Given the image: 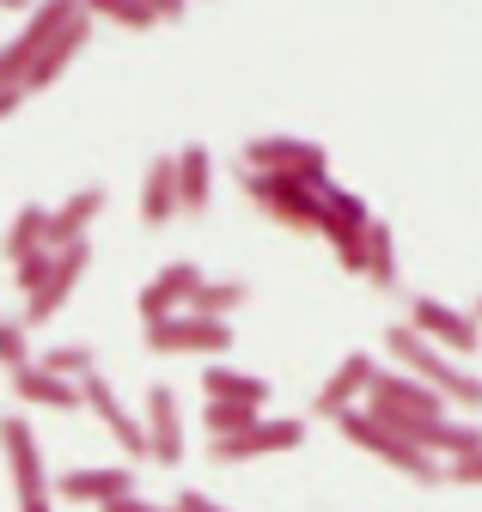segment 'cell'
Instances as JSON below:
<instances>
[{
  "instance_id": "cell-4",
  "label": "cell",
  "mask_w": 482,
  "mask_h": 512,
  "mask_svg": "<svg viewBox=\"0 0 482 512\" xmlns=\"http://www.w3.org/2000/svg\"><path fill=\"white\" fill-rule=\"evenodd\" d=\"M336 427H342V439H354L360 452H373L379 464H391L397 476H415V482H440V458H428L421 445H409V439H397V433H385L367 409H348V415H336Z\"/></svg>"
},
{
  "instance_id": "cell-8",
  "label": "cell",
  "mask_w": 482,
  "mask_h": 512,
  "mask_svg": "<svg viewBox=\"0 0 482 512\" xmlns=\"http://www.w3.org/2000/svg\"><path fill=\"white\" fill-rule=\"evenodd\" d=\"M141 427H147V464H159V470L184 464V403H177L171 384H147Z\"/></svg>"
},
{
  "instance_id": "cell-35",
  "label": "cell",
  "mask_w": 482,
  "mask_h": 512,
  "mask_svg": "<svg viewBox=\"0 0 482 512\" xmlns=\"http://www.w3.org/2000/svg\"><path fill=\"white\" fill-rule=\"evenodd\" d=\"M25 98H31L25 86H0V122H7V116H13V110L25 104Z\"/></svg>"
},
{
  "instance_id": "cell-13",
  "label": "cell",
  "mask_w": 482,
  "mask_h": 512,
  "mask_svg": "<svg viewBox=\"0 0 482 512\" xmlns=\"http://www.w3.org/2000/svg\"><path fill=\"white\" fill-rule=\"evenodd\" d=\"M208 275L196 269V263H165L141 293H135V311H141V324H165V317H177L190 305V293L202 287Z\"/></svg>"
},
{
  "instance_id": "cell-32",
  "label": "cell",
  "mask_w": 482,
  "mask_h": 512,
  "mask_svg": "<svg viewBox=\"0 0 482 512\" xmlns=\"http://www.w3.org/2000/svg\"><path fill=\"white\" fill-rule=\"evenodd\" d=\"M440 476H446V482H458V488H482V452H470V458H452Z\"/></svg>"
},
{
  "instance_id": "cell-25",
  "label": "cell",
  "mask_w": 482,
  "mask_h": 512,
  "mask_svg": "<svg viewBox=\"0 0 482 512\" xmlns=\"http://www.w3.org/2000/svg\"><path fill=\"white\" fill-rule=\"evenodd\" d=\"M245 293H251L245 281H202L184 311H190V317H208V324H226V317L245 305Z\"/></svg>"
},
{
  "instance_id": "cell-34",
  "label": "cell",
  "mask_w": 482,
  "mask_h": 512,
  "mask_svg": "<svg viewBox=\"0 0 482 512\" xmlns=\"http://www.w3.org/2000/svg\"><path fill=\"white\" fill-rule=\"evenodd\" d=\"M98 512H177V506H153V500H141V494H123V500L98 506Z\"/></svg>"
},
{
  "instance_id": "cell-29",
  "label": "cell",
  "mask_w": 482,
  "mask_h": 512,
  "mask_svg": "<svg viewBox=\"0 0 482 512\" xmlns=\"http://www.w3.org/2000/svg\"><path fill=\"white\" fill-rule=\"evenodd\" d=\"M37 354H31V330L19 324V317H0V366L7 372H25Z\"/></svg>"
},
{
  "instance_id": "cell-16",
  "label": "cell",
  "mask_w": 482,
  "mask_h": 512,
  "mask_svg": "<svg viewBox=\"0 0 482 512\" xmlns=\"http://www.w3.org/2000/svg\"><path fill=\"white\" fill-rule=\"evenodd\" d=\"M373 372H379V360L373 354H342V366L324 378V391L312 397V415H324V421H336V415H348L354 409V397H367V384H373Z\"/></svg>"
},
{
  "instance_id": "cell-11",
  "label": "cell",
  "mask_w": 482,
  "mask_h": 512,
  "mask_svg": "<svg viewBox=\"0 0 482 512\" xmlns=\"http://www.w3.org/2000/svg\"><path fill=\"white\" fill-rule=\"evenodd\" d=\"M80 403L104 421V433H110L116 445H123V452H129L135 464L147 458V427H141V415H135L123 397L110 391V378H104V372H86V378H80Z\"/></svg>"
},
{
  "instance_id": "cell-22",
  "label": "cell",
  "mask_w": 482,
  "mask_h": 512,
  "mask_svg": "<svg viewBox=\"0 0 482 512\" xmlns=\"http://www.w3.org/2000/svg\"><path fill=\"white\" fill-rule=\"evenodd\" d=\"M141 220H147V226L177 220V159H171V153L153 159L147 177H141Z\"/></svg>"
},
{
  "instance_id": "cell-36",
  "label": "cell",
  "mask_w": 482,
  "mask_h": 512,
  "mask_svg": "<svg viewBox=\"0 0 482 512\" xmlns=\"http://www.w3.org/2000/svg\"><path fill=\"white\" fill-rule=\"evenodd\" d=\"M470 324H476V330H482V293H476V305H470Z\"/></svg>"
},
{
  "instance_id": "cell-17",
  "label": "cell",
  "mask_w": 482,
  "mask_h": 512,
  "mask_svg": "<svg viewBox=\"0 0 482 512\" xmlns=\"http://www.w3.org/2000/svg\"><path fill=\"white\" fill-rule=\"evenodd\" d=\"M367 226H373V214H367V202H360L354 189H342V183H324L318 189V232L330 238V250L336 244H354Z\"/></svg>"
},
{
  "instance_id": "cell-2",
  "label": "cell",
  "mask_w": 482,
  "mask_h": 512,
  "mask_svg": "<svg viewBox=\"0 0 482 512\" xmlns=\"http://www.w3.org/2000/svg\"><path fill=\"white\" fill-rule=\"evenodd\" d=\"M238 171H269V177H299L324 189L330 183V153L318 141H299V135H257L238 147Z\"/></svg>"
},
{
  "instance_id": "cell-19",
  "label": "cell",
  "mask_w": 482,
  "mask_h": 512,
  "mask_svg": "<svg viewBox=\"0 0 482 512\" xmlns=\"http://www.w3.org/2000/svg\"><path fill=\"white\" fill-rule=\"evenodd\" d=\"M177 159V214H208V196H214V159L208 147H184L171 153Z\"/></svg>"
},
{
  "instance_id": "cell-20",
  "label": "cell",
  "mask_w": 482,
  "mask_h": 512,
  "mask_svg": "<svg viewBox=\"0 0 482 512\" xmlns=\"http://www.w3.org/2000/svg\"><path fill=\"white\" fill-rule=\"evenodd\" d=\"M13 397H19V403H31V409H62V415H68V409H86V403H80V384L49 378L37 360H31L25 372H13Z\"/></svg>"
},
{
  "instance_id": "cell-23",
  "label": "cell",
  "mask_w": 482,
  "mask_h": 512,
  "mask_svg": "<svg viewBox=\"0 0 482 512\" xmlns=\"http://www.w3.org/2000/svg\"><path fill=\"white\" fill-rule=\"evenodd\" d=\"M37 250H49V208H19L13 214V226L7 232H0V256H7V263L19 269L25 263V256H37Z\"/></svg>"
},
{
  "instance_id": "cell-1",
  "label": "cell",
  "mask_w": 482,
  "mask_h": 512,
  "mask_svg": "<svg viewBox=\"0 0 482 512\" xmlns=\"http://www.w3.org/2000/svg\"><path fill=\"white\" fill-rule=\"evenodd\" d=\"M385 348H391V360H397L415 384L440 391V397H446V409H452V403H458V409H482V378H476L464 360L440 354L434 342H421L409 324H391V330H385Z\"/></svg>"
},
{
  "instance_id": "cell-6",
  "label": "cell",
  "mask_w": 482,
  "mask_h": 512,
  "mask_svg": "<svg viewBox=\"0 0 482 512\" xmlns=\"http://www.w3.org/2000/svg\"><path fill=\"white\" fill-rule=\"evenodd\" d=\"M306 445V421L299 415H281V421H257L232 439H208V458L214 464H257V458H281V452H299Z\"/></svg>"
},
{
  "instance_id": "cell-31",
  "label": "cell",
  "mask_w": 482,
  "mask_h": 512,
  "mask_svg": "<svg viewBox=\"0 0 482 512\" xmlns=\"http://www.w3.org/2000/svg\"><path fill=\"white\" fill-rule=\"evenodd\" d=\"M110 25H123V31H153V25H177V7H165V13H141V7H110Z\"/></svg>"
},
{
  "instance_id": "cell-3",
  "label": "cell",
  "mask_w": 482,
  "mask_h": 512,
  "mask_svg": "<svg viewBox=\"0 0 482 512\" xmlns=\"http://www.w3.org/2000/svg\"><path fill=\"white\" fill-rule=\"evenodd\" d=\"M0 458H7V470H13L19 512H55L49 506V464H43V445H37L25 415H0Z\"/></svg>"
},
{
  "instance_id": "cell-24",
  "label": "cell",
  "mask_w": 482,
  "mask_h": 512,
  "mask_svg": "<svg viewBox=\"0 0 482 512\" xmlns=\"http://www.w3.org/2000/svg\"><path fill=\"white\" fill-rule=\"evenodd\" d=\"M202 391H208V403H269V378H257V372H238V366H208L202 372Z\"/></svg>"
},
{
  "instance_id": "cell-12",
  "label": "cell",
  "mask_w": 482,
  "mask_h": 512,
  "mask_svg": "<svg viewBox=\"0 0 482 512\" xmlns=\"http://www.w3.org/2000/svg\"><path fill=\"white\" fill-rule=\"evenodd\" d=\"M147 348L153 354H226L232 348V324H208V317L177 311L165 324H147Z\"/></svg>"
},
{
  "instance_id": "cell-9",
  "label": "cell",
  "mask_w": 482,
  "mask_h": 512,
  "mask_svg": "<svg viewBox=\"0 0 482 512\" xmlns=\"http://www.w3.org/2000/svg\"><path fill=\"white\" fill-rule=\"evenodd\" d=\"M86 269H92V244H68V250H55V269H49V281L25 299V317H19V324H25V330H43L49 317L74 299V287L86 281Z\"/></svg>"
},
{
  "instance_id": "cell-18",
  "label": "cell",
  "mask_w": 482,
  "mask_h": 512,
  "mask_svg": "<svg viewBox=\"0 0 482 512\" xmlns=\"http://www.w3.org/2000/svg\"><path fill=\"white\" fill-rule=\"evenodd\" d=\"M104 214V183H86L62 208H49V250H68V244H86L92 220Z\"/></svg>"
},
{
  "instance_id": "cell-27",
  "label": "cell",
  "mask_w": 482,
  "mask_h": 512,
  "mask_svg": "<svg viewBox=\"0 0 482 512\" xmlns=\"http://www.w3.org/2000/svg\"><path fill=\"white\" fill-rule=\"evenodd\" d=\"M37 366H43L49 378H68V384H80L86 372H98V360H92V348H86V342H62V348H43V354H37Z\"/></svg>"
},
{
  "instance_id": "cell-21",
  "label": "cell",
  "mask_w": 482,
  "mask_h": 512,
  "mask_svg": "<svg viewBox=\"0 0 482 512\" xmlns=\"http://www.w3.org/2000/svg\"><path fill=\"white\" fill-rule=\"evenodd\" d=\"M409 445H421L428 458H470V452H482V427H470V421H428V427H415L409 433Z\"/></svg>"
},
{
  "instance_id": "cell-14",
  "label": "cell",
  "mask_w": 482,
  "mask_h": 512,
  "mask_svg": "<svg viewBox=\"0 0 482 512\" xmlns=\"http://www.w3.org/2000/svg\"><path fill=\"white\" fill-rule=\"evenodd\" d=\"M49 494L80 500V506H110V500L135 494V470H129V464H80V470H62V476H55Z\"/></svg>"
},
{
  "instance_id": "cell-26",
  "label": "cell",
  "mask_w": 482,
  "mask_h": 512,
  "mask_svg": "<svg viewBox=\"0 0 482 512\" xmlns=\"http://www.w3.org/2000/svg\"><path fill=\"white\" fill-rule=\"evenodd\" d=\"M360 281H373L379 293L397 287V238H391V220H373L367 226V275Z\"/></svg>"
},
{
  "instance_id": "cell-28",
  "label": "cell",
  "mask_w": 482,
  "mask_h": 512,
  "mask_svg": "<svg viewBox=\"0 0 482 512\" xmlns=\"http://www.w3.org/2000/svg\"><path fill=\"white\" fill-rule=\"evenodd\" d=\"M257 421H263L257 403H202V427H208L214 439H232V433H245V427H257Z\"/></svg>"
},
{
  "instance_id": "cell-5",
  "label": "cell",
  "mask_w": 482,
  "mask_h": 512,
  "mask_svg": "<svg viewBox=\"0 0 482 512\" xmlns=\"http://www.w3.org/2000/svg\"><path fill=\"white\" fill-rule=\"evenodd\" d=\"M245 196L275 220V226H293V232H318V189L299 183V177H269V171H238Z\"/></svg>"
},
{
  "instance_id": "cell-30",
  "label": "cell",
  "mask_w": 482,
  "mask_h": 512,
  "mask_svg": "<svg viewBox=\"0 0 482 512\" xmlns=\"http://www.w3.org/2000/svg\"><path fill=\"white\" fill-rule=\"evenodd\" d=\"M49 269H55V250H37V256H25V263L13 269V281H19V293L31 299V293H37V287L49 281Z\"/></svg>"
},
{
  "instance_id": "cell-7",
  "label": "cell",
  "mask_w": 482,
  "mask_h": 512,
  "mask_svg": "<svg viewBox=\"0 0 482 512\" xmlns=\"http://www.w3.org/2000/svg\"><path fill=\"white\" fill-rule=\"evenodd\" d=\"M68 13H74V0H49V7H37L19 25L13 43H0V86H25V74L37 68V55L49 49V37L68 25Z\"/></svg>"
},
{
  "instance_id": "cell-10",
  "label": "cell",
  "mask_w": 482,
  "mask_h": 512,
  "mask_svg": "<svg viewBox=\"0 0 482 512\" xmlns=\"http://www.w3.org/2000/svg\"><path fill=\"white\" fill-rule=\"evenodd\" d=\"M409 330L421 342H434L440 354H476L482 348V330L470 324V311H458L446 299H415L409 305Z\"/></svg>"
},
{
  "instance_id": "cell-33",
  "label": "cell",
  "mask_w": 482,
  "mask_h": 512,
  "mask_svg": "<svg viewBox=\"0 0 482 512\" xmlns=\"http://www.w3.org/2000/svg\"><path fill=\"white\" fill-rule=\"evenodd\" d=\"M171 506H177V512H232V506H220V500H208L202 488H184V494H177Z\"/></svg>"
},
{
  "instance_id": "cell-15",
  "label": "cell",
  "mask_w": 482,
  "mask_h": 512,
  "mask_svg": "<svg viewBox=\"0 0 482 512\" xmlns=\"http://www.w3.org/2000/svg\"><path fill=\"white\" fill-rule=\"evenodd\" d=\"M86 43H92V13H86V7H74V13H68V25L55 31V37H49V49L37 55V68L25 74V92L55 86V80H62V74L74 68V61L86 55Z\"/></svg>"
}]
</instances>
